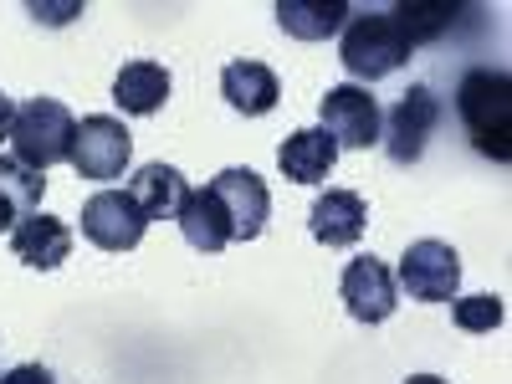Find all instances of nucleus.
Instances as JSON below:
<instances>
[{
    "label": "nucleus",
    "instance_id": "1",
    "mask_svg": "<svg viewBox=\"0 0 512 384\" xmlns=\"http://www.w3.org/2000/svg\"><path fill=\"white\" fill-rule=\"evenodd\" d=\"M456 118L482 159H512V77L497 67H472L456 82Z\"/></svg>",
    "mask_w": 512,
    "mask_h": 384
},
{
    "label": "nucleus",
    "instance_id": "7",
    "mask_svg": "<svg viewBox=\"0 0 512 384\" xmlns=\"http://www.w3.org/2000/svg\"><path fill=\"white\" fill-rule=\"evenodd\" d=\"M415 303H451L461 287V256L446 241H415L400 256V282Z\"/></svg>",
    "mask_w": 512,
    "mask_h": 384
},
{
    "label": "nucleus",
    "instance_id": "11",
    "mask_svg": "<svg viewBox=\"0 0 512 384\" xmlns=\"http://www.w3.org/2000/svg\"><path fill=\"white\" fill-rule=\"evenodd\" d=\"M11 251H16V262H26L36 272H52L72 256V231H67V221L47 216V210H31V216H21L11 226Z\"/></svg>",
    "mask_w": 512,
    "mask_h": 384
},
{
    "label": "nucleus",
    "instance_id": "16",
    "mask_svg": "<svg viewBox=\"0 0 512 384\" xmlns=\"http://www.w3.org/2000/svg\"><path fill=\"white\" fill-rule=\"evenodd\" d=\"M128 195H134V205L144 210V221H169V216H180L190 185H185V175L175 164H144L134 175V185H128Z\"/></svg>",
    "mask_w": 512,
    "mask_h": 384
},
{
    "label": "nucleus",
    "instance_id": "2",
    "mask_svg": "<svg viewBox=\"0 0 512 384\" xmlns=\"http://www.w3.org/2000/svg\"><path fill=\"white\" fill-rule=\"evenodd\" d=\"M410 52H415V41L405 36V26L395 21V11L390 16H369V11L364 16H349L344 41H338V62L349 67L354 88H359V82L395 77L410 62Z\"/></svg>",
    "mask_w": 512,
    "mask_h": 384
},
{
    "label": "nucleus",
    "instance_id": "14",
    "mask_svg": "<svg viewBox=\"0 0 512 384\" xmlns=\"http://www.w3.org/2000/svg\"><path fill=\"white\" fill-rule=\"evenodd\" d=\"M277 164L292 185H323L338 164V144L323 134V128H297V134L282 139L277 149Z\"/></svg>",
    "mask_w": 512,
    "mask_h": 384
},
{
    "label": "nucleus",
    "instance_id": "20",
    "mask_svg": "<svg viewBox=\"0 0 512 384\" xmlns=\"http://www.w3.org/2000/svg\"><path fill=\"white\" fill-rule=\"evenodd\" d=\"M502 318H507V308H502V297H492V292L451 297V323L461 333H492V328H502Z\"/></svg>",
    "mask_w": 512,
    "mask_h": 384
},
{
    "label": "nucleus",
    "instance_id": "21",
    "mask_svg": "<svg viewBox=\"0 0 512 384\" xmlns=\"http://www.w3.org/2000/svg\"><path fill=\"white\" fill-rule=\"evenodd\" d=\"M395 21L405 26L410 41H425V36H441V31L451 26V11H446V6H400Z\"/></svg>",
    "mask_w": 512,
    "mask_h": 384
},
{
    "label": "nucleus",
    "instance_id": "19",
    "mask_svg": "<svg viewBox=\"0 0 512 384\" xmlns=\"http://www.w3.org/2000/svg\"><path fill=\"white\" fill-rule=\"evenodd\" d=\"M41 190H47V175H41V169L21 164L16 154H0V200H6L16 216H31Z\"/></svg>",
    "mask_w": 512,
    "mask_h": 384
},
{
    "label": "nucleus",
    "instance_id": "4",
    "mask_svg": "<svg viewBox=\"0 0 512 384\" xmlns=\"http://www.w3.org/2000/svg\"><path fill=\"white\" fill-rule=\"evenodd\" d=\"M436 128H441V103H436V93L425 88V82H415V88L384 113L379 144H384V154H390L395 164H415L425 154V144L436 139Z\"/></svg>",
    "mask_w": 512,
    "mask_h": 384
},
{
    "label": "nucleus",
    "instance_id": "15",
    "mask_svg": "<svg viewBox=\"0 0 512 384\" xmlns=\"http://www.w3.org/2000/svg\"><path fill=\"white\" fill-rule=\"evenodd\" d=\"M164 98H169V72L149 57L123 62V72L113 77V103L134 118H154L164 108Z\"/></svg>",
    "mask_w": 512,
    "mask_h": 384
},
{
    "label": "nucleus",
    "instance_id": "18",
    "mask_svg": "<svg viewBox=\"0 0 512 384\" xmlns=\"http://www.w3.org/2000/svg\"><path fill=\"white\" fill-rule=\"evenodd\" d=\"M175 221H180L185 241H190L195 251H205V256H216V251H226V246H231L226 210H221V200H216V195H210V185L185 195V205H180V216H175Z\"/></svg>",
    "mask_w": 512,
    "mask_h": 384
},
{
    "label": "nucleus",
    "instance_id": "24",
    "mask_svg": "<svg viewBox=\"0 0 512 384\" xmlns=\"http://www.w3.org/2000/svg\"><path fill=\"white\" fill-rule=\"evenodd\" d=\"M16 221H21V216H16V210H11V205H6V200H0V231H11V226H16Z\"/></svg>",
    "mask_w": 512,
    "mask_h": 384
},
{
    "label": "nucleus",
    "instance_id": "25",
    "mask_svg": "<svg viewBox=\"0 0 512 384\" xmlns=\"http://www.w3.org/2000/svg\"><path fill=\"white\" fill-rule=\"evenodd\" d=\"M405 384H446V379H436V374H410Z\"/></svg>",
    "mask_w": 512,
    "mask_h": 384
},
{
    "label": "nucleus",
    "instance_id": "6",
    "mask_svg": "<svg viewBox=\"0 0 512 384\" xmlns=\"http://www.w3.org/2000/svg\"><path fill=\"white\" fill-rule=\"evenodd\" d=\"M318 113H323V134H328L338 149H369V144H379L384 113H379V103L369 98V88L338 82V88L323 93Z\"/></svg>",
    "mask_w": 512,
    "mask_h": 384
},
{
    "label": "nucleus",
    "instance_id": "8",
    "mask_svg": "<svg viewBox=\"0 0 512 384\" xmlns=\"http://www.w3.org/2000/svg\"><path fill=\"white\" fill-rule=\"evenodd\" d=\"M144 231H149V221L128 190H98L82 205V236L98 251H134L144 241Z\"/></svg>",
    "mask_w": 512,
    "mask_h": 384
},
{
    "label": "nucleus",
    "instance_id": "3",
    "mask_svg": "<svg viewBox=\"0 0 512 384\" xmlns=\"http://www.w3.org/2000/svg\"><path fill=\"white\" fill-rule=\"evenodd\" d=\"M72 134H77V118L57 98H26L16 108V123H11L16 159L31 164V169H41V175L72 154Z\"/></svg>",
    "mask_w": 512,
    "mask_h": 384
},
{
    "label": "nucleus",
    "instance_id": "22",
    "mask_svg": "<svg viewBox=\"0 0 512 384\" xmlns=\"http://www.w3.org/2000/svg\"><path fill=\"white\" fill-rule=\"evenodd\" d=\"M0 384H57V374L47 364H16V369L0 374Z\"/></svg>",
    "mask_w": 512,
    "mask_h": 384
},
{
    "label": "nucleus",
    "instance_id": "10",
    "mask_svg": "<svg viewBox=\"0 0 512 384\" xmlns=\"http://www.w3.org/2000/svg\"><path fill=\"white\" fill-rule=\"evenodd\" d=\"M338 292H344V308L354 323H384L395 313V272L379 256H354L338 277Z\"/></svg>",
    "mask_w": 512,
    "mask_h": 384
},
{
    "label": "nucleus",
    "instance_id": "12",
    "mask_svg": "<svg viewBox=\"0 0 512 384\" xmlns=\"http://www.w3.org/2000/svg\"><path fill=\"white\" fill-rule=\"evenodd\" d=\"M369 226V205L354 190H323L308 210V231L323 246H354Z\"/></svg>",
    "mask_w": 512,
    "mask_h": 384
},
{
    "label": "nucleus",
    "instance_id": "9",
    "mask_svg": "<svg viewBox=\"0 0 512 384\" xmlns=\"http://www.w3.org/2000/svg\"><path fill=\"white\" fill-rule=\"evenodd\" d=\"M210 195L221 200L226 210V226H231V241H256L267 231V216H272V195L262 185L256 169H221L210 180Z\"/></svg>",
    "mask_w": 512,
    "mask_h": 384
},
{
    "label": "nucleus",
    "instance_id": "5",
    "mask_svg": "<svg viewBox=\"0 0 512 384\" xmlns=\"http://www.w3.org/2000/svg\"><path fill=\"white\" fill-rule=\"evenodd\" d=\"M128 154H134V134H128L118 118L93 113V118H82V123H77L67 164L77 169L82 180H123Z\"/></svg>",
    "mask_w": 512,
    "mask_h": 384
},
{
    "label": "nucleus",
    "instance_id": "17",
    "mask_svg": "<svg viewBox=\"0 0 512 384\" xmlns=\"http://www.w3.org/2000/svg\"><path fill=\"white\" fill-rule=\"evenodd\" d=\"M349 16L354 11L344 0H277V26L297 41H328L349 26Z\"/></svg>",
    "mask_w": 512,
    "mask_h": 384
},
{
    "label": "nucleus",
    "instance_id": "23",
    "mask_svg": "<svg viewBox=\"0 0 512 384\" xmlns=\"http://www.w3.org/2000/svg\"><path fill=\"white\" fill-rule=\"evenodd\" d=\"M11 123H16V103H11L6 93H0V139L11 134Z\"/></svg>",
    "mask_w": 512,
    "mask_h": 384
},
{
    "label": "nucleus",
    "instance_id": "13",
    "mask_svg": "<svg viewBox=\"0 0 512 384\" xmlns=\"http://www.w3.org/2000/svg\"><path fill=\"white\" fill-rule=\"evenodd\" d=\"M221 98H226L236 113H246V118H262V113L277 108L282 82H277V72H272L267 62L236 57V62H226V72H221Z\"/></svg>",
    "mask_w": 512,
    "mask_h": 384
}]
</instances>
